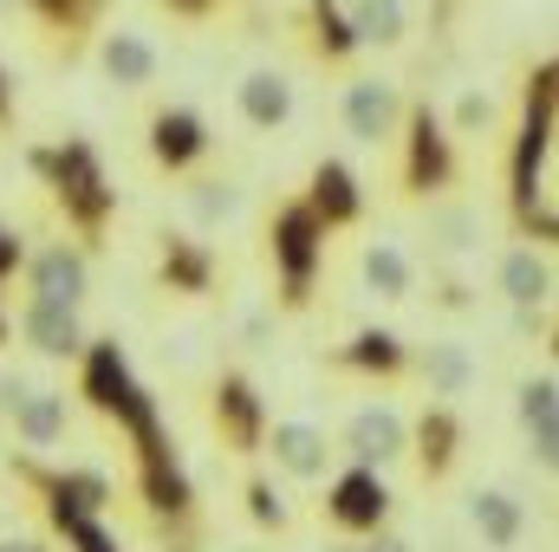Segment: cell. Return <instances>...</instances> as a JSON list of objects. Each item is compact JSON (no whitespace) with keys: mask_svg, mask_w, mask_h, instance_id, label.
<instances>
[{"mask_svg":"<svg viewBox=\"0 0 559 552\" xmlns=\"http://www.w3.org/2000/svg\"><path fill=\"white\" fill-rule=\"evenodd\" d=\"M521 422L534 435L540 468H554V455H559V384L554 377H527L521 384Z\"/></svg>","mask_w":559,"mask_h":552,"instance_id":"obj_19","label":"cell"},{"mask_svg":"<svg viewBox=\"0 0 559 552\" xmlns=\"http://www.w3.org/2000/svg\"><path fill=\"white\" fill-rule=\"evenodd\" d=\"M79 358H85V397H92L105 416H118L131 435H156V410H150L143 384L131 377L124 351H118V345H85Z\"/></svg>","mask_w":559,"mask_h":552,"instance_id":"obj_3","label":"cell"},{"mask_svg":"<svg viewBox=\"0 0 559 552\" xmlns=\"http://www.w3.org/2000/svg\"><path fill=\"white\" fill-rule=\"evenodd\" d=\"M312 46H319V59H345V52H358V33H352V20H345V7L338 0H312Z\"/></svg>","mask_w":559,"mask_h":552,"instance_id":"obj_29","label":"cell"},{"mask_svg":"<svg viewBox=\"0 0 559 552\" xmlns=\"http://www.w3.org/2000/svg\"><path fill=\"white\" fill-rule=\"evenodd\" d=\"M33 7H39L52 26H79L85 13H98V0H33Z\"/></svg>","mask_w":559,"mask_h":552,"instance_id":"obj_33","label":"cell"},{"mask_svg":"<svg viewBox=\"0 0 559 552\" xmlns=\"http://www.w3.org/2000/svg\"><path fill=\"white\" fill-rule=\"evenodd\" d=\"M7 338H13V319H7V312H0V345H7Z\"/></svg>","mask_w":559,"mask_h":552,"instance_id":"obj_42","label":"cell"},{"mask_svg":"<svg viewBox=\"0 0 559 552\" xmlns=\"http://www.w3.org/2000/svg\"><path fill=\"white\" fill-rule=\"evenodd\" d=\"M26 391H33V384H26V377H20V371H13V377H0V410H13V404H20V397H26Z\"/></svg>","mask_w":559,"mask_h":552,"instance_id":"obj_37","label":"cell"},{"mask_svg":"<svg viewBox=\"0 0 559 552\" xmlns=\"http://www.w3.org/2000/svg\"><path fill=\"white\" fill-rule=\"evenodd\" d=\"M338 364L345 371H378V377H397L404 364H411V351H404V338L397 332H358L352 345H338Z\"/></svg>","mask_w":559,"mask_h":552,"instance_id":"obj_23","label":"cell"},{"mask_svg":"<svg viewBox=\"0 0 559 552\" xmlns=\"http://www.w3.org/2000/svg\"><path fill=\"white\" fill-rule=\"evenodd\" d=\"M20 261H26L20 235H13V228H0V279H13V274H20Z\"/></svg>","mask_w":559,"mask_h":552,"instance_id":"obj_36","label":"cell"},{"mask_svg":"<svg viewBox=\"0 0 559 552\" xmlns=\"http://www.w3.org/2000/svg\"><path fill=\"white\" fill-rule=\"evenodd\" d=\"M150 156H156V169H169V176L195 169V163L209 156V124H202L195 111H182V105H163V111L150 118Z\"/></svg>","mask_w":559,"mask_h":552,"instance_id":"obj_8","label":"cell"},{"mask_svg":"<svg viewBox=\"0 0 559 552\" xmlns=\"http://www.w3.org/2000/svg\"><path fill=\"white\" fill-rule=\"evenodd\" d=\"M33 169L52 182V195L66 202V215H72L85 235H98V228L111 221V208H118V189L105 182V163H98V149H92V143L33 149Z\"/></svg>","mask_w":559,"mask_h":552,"instance_id":"obj_2","label":"cell"},{"mask_svg":"<svg viewBox=\"0 0 559 552\" xmlns=\"http://www.w3.org/2000/svg\"><path fill=\"white\" fill-rule=\"evenodd\" d=\"M98 65H105L111 85L143 92V85L156 79V46H150L143 33H105V39H98Z\"/></svg>","mask_w":559,"mask_h":552,"instance_id":"obj_16","label":"cell"},{"mask_svg":"<svg viewBox=\"0 0 559 552\" xmlns=\"http://www.w3.org/2000/svg\"><path fill=\"white\" fill-rule=\"evenodd\" d=\"M66 533H72V547H79V552H118L98 527H92V520H66Z\"/></svg>","mask_w":559,"mask_h":552,"instance_id":"obj_35","label":"cell"},{"mask_svg":"<svg viewBox=\"0 0 559 552\" xmlns=\"http://www.w3.org/2000/svg\"><path fill=\"white\" fill-rule=\"evenodd\" d=\"M0 552H46V547H33V540H0Z\"/></svg>","mask_w":559,"mask_h":552,"instance_id":"obj_40","label":"cell"},{"mask_svg":"<svg viewBox=\"0 0 559 552\" xmlns=\"http://www.w3.org/2000/svg\"><path fill=\"white\" fill-rule=\"evenodd\" d=\"M468 514H475V527L488 533V547H514V540H521V507H514L501 488L475 494V501H468Z\"/></svg>","mask_w":559,"mask_h":552,"instance_id":"obj_28","label":"cell"},{"mask_svg":"<svg viewBox=\"0 0 559 552\" xmlns=\"http://www.w3.org/2000/svg\"><path fill=\"white\" fill-rule=\"evenodd\" d=\"M358 279H365L378 299H411L417 267H411V254H404L397 241H371V248L358 254Z\"/></svg>","mask_w":559,"mask_h":552,"instance_id":"obj_22","label":"cell"},{"mask_svg":"<svg viewBox=\"0 0 559 552\" xmlns=\"http://www.w3.org/2000/svg\"><path fill=\"white\" fill-rule=\"evenodd\" d=\"M417 435H423V461H429V475H436V468H449V455H455V416L429 410Z\"/></svg>","mask_w":559,"mask_h":552,"instance_id":"obj_30","label":"cell"},{"mask_svg":"<svg viewBox=\"0 0 559 552\" xmlns=\"http://www.w3.org/2000/svg\"><path fill=\"white\" fill-rule=\"evenodd\" d=\"M163 286L169 292H209L215 286V254L189 235H163Z\"/></svg>","mask_w":559,"mask_h":552,"instance_id":"obj_21","label":"cell"},{"mask_svg":"<svg viewBox=\"0 0 559 552\" xmlns=\"http://www.w3.org/2000/svg\"><path fill=\"white\" fill-rule=\"evenodd\" d=\"M235 215H241V182L209 176V182L189 189V221H195V228H228Z\"/></svg>","mask_w":559,"mask_h":552,"instance_id":"obj_27","label":"cell"},{"mask_svg":"<svg viewBox=\"0 0 559 552\" xmlns=\"http://www.w3.org/2000/svg\"><path fill=\"white\" fill-rule=\"evenodd\" d=\"M20 338H26L39 358H79V351H85V325H79V305L26 299V305H20Z\"/></svg>","mask_w":559,"mask_h":552,"instance_id":"obj_9","label":"cell"},{"mask_svg":"<svg viewBox=\"0 0 559 552\" xmlns=\"http://www.w3.org/2000/svg\"><path fill=\"white\" fill-rule=\"evenodd\" d=\"M26 267V299H52V305H79L85 292H92V261L72 248V241H52V248H39L33 261H20Z\"/></svg>","mask_w":559,"mask_h":552,"instance_id":"obj_6","label":"cell"},{"mask_svg":"<svg viewBox=\"0 0 559 552\" xmlns=\"http://www.w3.org/2000/svg\"><path fill=\"white\" fill-rule=\"evenodd\" d=\"M138 455H143V494H150V507H156V514H182V507H189V481H182V468H176L163 429H156V435H138Z\"/></svg>","mask_w":559,"mask_h":552,"instance_id":"obj_12","label":"cell"},{"mask_svg":"<svg viewBox=\"0 0 559 552\" xmlns=\"http://www.w3.org/2000/svg\"><path fill=\"white\" fill-rule=\"evenodd\" d=\"M338 124H345L352 143H371L378 149V143L397 137V124H404V92L391 79H352L345 98H338Z\"/></svg>","mask_w":559,"mask_h":552,"instance_id":"obj_5","label":"cell"},{"mask_svg":"<svg viewBox=\"0 0 559 552\" xmlns=\"http://www.w3.org/2000/svg\"><path fill=\"white\" fill-rule=\"evenodd\" d=\"M105 501H111V481H105V475H59V481H52V520H59V527L98 514Z\"/></svg>","mask_w":559,"mask_h":552,"instance_id":"obj_26","label":"cell"},{"mask_svg":"<svg viewBox=\"0 0 559 552\" xmlns=\"http://www.w3.org/2000/svg\"><path fill=\"white\" fill-rule=\"evenodd\" d=\"M248 507H254V520H261V527H280V520H286V507H280V494L267 488V481H254V488H248Z\"/></svg>","mask_w":559,"mask_h":552,"instance_id":"obj_34","label":"cell"},{"mask_svg":"<svg viewBox=\"0 0 559 552\" xmlns=\"http://www.w3.org/2000/svg\"><path fill=\"white\" fill-rule=\"evenodd\" d=\"M267 448H274V461L286 475H299V481H312V475H325V429H312V422H274V435H267Z\"/></svg>","mask_w":559,"mask_h":552,"instance_id":"obj_20","label":"cell"},{"mask_svg":"<svg viewBox=\"0 0 559 552\" xmlns=\"http://www.w3.org/2000/svg\"><path fill=\"white\" fill-rule=\"evenodd\" d=\"M404 118H411V163H404V182H411V195H436V189L455 176V149H449V137H442V124H436L429 105H411Z\"/></svg>","mask_w":559,"mask_h":552,"instance_id":"obj_7","label":"cell"},{"mask_svg":"<svg viewBox=\"0 0 559 552\" xmlns=\"http://www.w3.org/2000/svg\"><path fill=\"white\" fill-rule=\"evenodd\" d=\"M13 118V85H7V65H0V124Z\"/></svg>","mask_w":559,"mask_h":552,"instance_id":"obj_38","label":"cell"},{"mask_svg":"<svg viewBox=\"0 0 559 552\" xmlns=\"http://www.w3.org/2000/svg\"><path fill=\"white\" fill-rule=\"evenodd\" d=\"M488 124H495V98L462 92V105H455V131H488Z\"/></svg>","mask_w":559,"mask_h":552,"instance_id":"obj_32","label":"cell"},{"mask_svg":"<svg viewBox=\"0 0 559 552\" xmlns=\"http://www.w3.org/2000/svg\"><path fill=\"white\" fill-rule=\"evenodd\" d=\"M365 552H411L404 540H378V547H365Z\"/></svg>","mask_w":559,"mask_h":552,"instance_id":"obj_41","label":"cell"},{"mask_svg":"<svg viewBox=\"0 0 559 552\" xmlns=\"http://www.w3.org/2000/svg\"><path fill=\"white\" fill-rule=\"evenodd\" d=\"M235 105H241V118H248L254 131H280V124L293 118V79L274 72V65H261V72H248V79L235 85Z\"/></svg>","mask_w":559,"mask_h":552,"instance_id":"obj_10","label":"cell"},{"mask_svg":"<svg viewBox=\"0 0 559 552\" xmlns=\"http://www.w3.org/2000/svg\"><path fill=\"white\" fill-rule=\"evenodd\" d=\"M384 514H391V488L371 475V461L352 468V475L332 488V520H338V527H378Z\"/></svg>","mask_w":559,"mask_h":552,"instance_id":"obj_14","label":"cell"},{"mask_svg":"<svg viewBox=\"0 0 559 552\" xmlns=\"http://www.w3.org/2000/svg\"><path fill=\"white\" fill-rule=\"evenodd\" d=\"M13 435L26 442V448H52L59 435H66V391H26L20 404H13Z\"/></svg>","mask_w":559,"mask_h":552,"instance_id":"obj_18","label":"cell"},{"mask_svg":"<svg viewBox=\"0 0 559 552\" xmlns=\"http://www.w3.org/2000/svg\"><path fill=\"white\" fill-rule=\"evenodd\" d=\"M436 235H442L449 254H468V248L481 241V215H475V208H442V215H436Z\"/></svg>","mask_w":559,"mask_h":552,"instance_id":"obj_31","label":"cell"},{"mask_svg":"<svg viewBox=\"0 0 559 552\" xmlns=\"http://www.w3.org/2000/svg\"><path fill=\"white\" fill-rule=\"evenodd\" d=\"M176 13H202V7H215V0H169Z\"/></svg>","mask_w":559,"mask_h":552,"instance_id":"obj_39","label":"cell"},{"mask_svg":"<svg viewBox=\"0 0 559 552\" xmlns=\"http://www.w3.org/2000/svg\"><path fill=\"white\" fill-rule=\"evenodd\" d=\"M404 442H411L404 416L384 410V404H371V410H352V422H345V448H352L358 461H391V455H404Z\"/></svg>","mask_w":559,"mask_h":552,"instance_id":"obj_11","label":"cell"},{"mask_svg":"<svg viewBox=\"0 0 559 552\" xmlns=\"http://www.w3.org/2000/svg\"><path fill=\"white\" fill-rule=\"evenodd\" d=\"M306 208L319 215V228H345V221H358V208H365L358 176H352L345 163H319V169H312V195H306Z\"/></svg>","mask_w":559,"mask_h":552,"instance_id":"obj_13","label":"cell"},{"mask_svg":"<svg viewBox=\"0 0 559 552\" xmlns=\"http://www.w3.org/2000/svg\"><path fill=\"white\" fill-rule=\"evenodd\" d=\"M423 384H429V397H462L475 384V358L462 345H429L423 351Z\"/></svg>","mask_w":559,"mask_h":552,"instance_id":"obj_25","label":"cell"},{"mask_svg":"<svg viewBox=\"0 0 559 552\" xmlns=\"http://www.w3.org/2000/svg\"><path fill=\"white\" fill-rule=\"evenodd\" d=\"M345 20H352L358 46H397V39L411 33V7H404V0H352Z\"/></svg>","mask_w":559,"mask_h":552,"instance_id":"obj_24","label":"cell"},{"mask_svg":"<svg viewBox=\"0 0 559 552\" xmlns=\"http://www.w3.org/2000/svg\"><path fill=\"white\" fill-rule=\"evenodd\" d=\"M547 156H554V65H540L534 72V85H527V118H521V143H514V215L540 235V241H554L559 221H554V202H547Z\"/></svg>","mask_w":559,"mask_h":552,"instance_id":"obj_1","label":"cell"},{"mask_svg":"<svg viewBox=\"0 0 559 552\" xmlns=\"http://www.w3.org/2000/svg\"><path fill=\"white\" fill-rule=\"evenodd\" d=\"M501 292H508L521 312H540V305L554 299V261H547V254H534V248L501 254Z\"/></svg>","mask_w":559,"mask_h":552,"instance_id":"obj_17","label":"cell"},{"mask_svg":"<svg viewBox=\"0 0 559 552\" xmlns=\"http://www.w3.org/2000/svg\"><path fill=\"white\" fill-rule=\"evenodd\" d=\"M215 422H222V435H228L235 448H254V442H261V391H254L241 371H228V377L215 384Z\"/></svg>","mask_w":559,"mask_h":552,"instance_id":"obj_15","label":"cell"},{"mask_svg":"<svg viewBox=\"0 0 559 552\" xmlns=\"http://www.w3.org/2000/svg\"><path fill=\"white\" fill-rule=\"evenodd\" d=\"M319 248H325L319 215H312L306 202H286L274 215V267H280V299H286V305H306V299H312Z\"/></svg>","mask_w":559,"mask_h":552,"instance_id":"obj_4","label":"cell"}]
</instances>
